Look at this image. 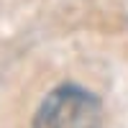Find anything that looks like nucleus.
<instances>
[{
	"mask_svg": "<svg viewBox=\"0 0 128 128\" xmlns=\"http://www.w3.org/2000/svg\"><path fill=\"white\" fill-rule=\"evenodd\" d=\"M102 105L80 84H59L34 115V128H100Z\"/></svg>",
	"mask_w": 128,
	"mask_h": 128,
	"instance_id": "f257e3e1",
	"label": "nucleus"
}]
</instances>
